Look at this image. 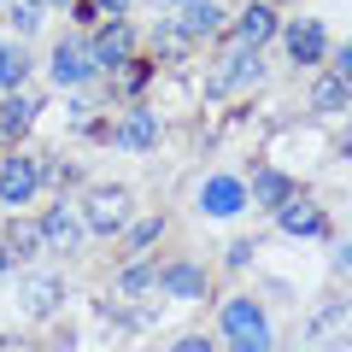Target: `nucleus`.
Returning a JSON list of instances; mask_svg holds the SVG:
<instances>
[{"label": "nucleus", "mask_w": 352, "mask_h": 352, "mask_svg": "<svg viewBox=\"0 0 352 352\" xmlns=\"http://www.w3.org/2000/svg\"><path fill=\"white\" fill-rule=\"evenodd\" d=\"M223 340L229 352H270V323L252 300H229L223 305Z\"/></svg>", "instance_id": "nucleus-1"}, {"label": "nucleus", "mask_w": 352, "mask_h": 352, "mask_svg": "<svg viewBox=\"0 0 352 352\" xmlns=\"http://www.w3.org/2000/svg\"><path fill=\"white\" fill-rule=\"evenodd\" d=\"M129 223V188H94L82 200V229H94V235H118V229Z\"/></svg>", "instance_id": "nucleus-2"}, {"label": "nucleus", "mask_w": 352, "mask_h": 352, "mask_svg": "<svg viewBox=\"0 0 352 352\" xmlns=\"http://www.w3.org/2000/svg\"><path fill=\"white\" fill-rule=\"evenodd\" d=\"M252 76H258V47L229 41V47L217 53V65H212V94H229L235 82H252Z\"/></svg>", "instance_id": "nucleus-3"}, {"label": "nucleus", "mask_w": 352, "mask_h": 352, "mask_svg": "<svg viewBox=\"0 0 352 352\" xmlns=\"http://www.w3.org/2000/svg\"><path fill=\"white\" fill-rule=\"evenodd\" d=\"M88 53H94V71H118V65L135 53V36H129L124 18H106V30L94 36V47H88Z\"/></svg>", "instance_id": "nucleus-4"}, {"label": "nucleus", "mask_w": 352, "mask_h": 352, "mask_svg": "<svg viewBox=\"0 0 352 352\" xmlns=\"http://www.w3.org/2000/svg\"><path fill=\"white\" fill-rule=\"evenodd\" d=\"M36 182H41V164L24 159V153H12V159L0 164V200L6 206H24L30 194H36Z\"/></svg>", "instance_id": "nucleus-5"}, {"label": "nucleus", "mask_w": 352, "mask_h": 352, "mask_svg": "<svg viewBox=\"0 0 352 352\" xmlns=\"http://www.w3.org/2000/svg\"><path fill=\"white\" fill-rule=\"evenodd\" d=\"M288 59H294V65H317V59H329V30L317 24V18L288 24Z\"/></svg>", "instance_id": "nucleus-6"}, {"label": "nucleus", "mask_w": 352, "mask_h": 352, "mask_svg": "<svg viewBox=\"0 0 352 352\" xmlns=\"http://www.w3.org/2000/svg\"><path fill=\"white\" fill-rule=\"evenodd\" d=\"M88 71H94V53L82 41H59V53H53V82L76 88V82H88Z\"/></svg>", "instance_id": "nucleus-7"}, {"label": "nucleus", "mask_w": 352, "mask_h": 352, "mask_svg": "<svg viewBox=\"0 0 352 352\" xmlns=\"http://www.w3.org/2000/svg\"><path fill=\"white\" fill-rule=\"evenodd\" d=\"M200 206H206L212 217H235L241 206H247V188H241L235 176H212V182L200 188Z\"/></svg>", "instance_id": "nucleus-8"}, {"label": "nucleus", "mask_w": 352, "mask_h": 352, "mask_svg": "<svg viewBox=\"0 0 352 352\" xmlns=\"http://www.w3.org/2000/svg\"><path fill=\"white\" fill-rule=\"evenodd\" d=\"M276 223L288 229V235H323V229H329L323 212H317L311 200H300V194H288V200L276 206Z\"/></svg>", "instance_id": "nucleus-9"}, {"label": "nucleus", "mask_w": 352, "mask_h": 352, "mask_svg": "<svg viewBox=\"0 0 352 352\" xmlns=\"http://www.w3.org/2000/svg\"><path fill=\"white\" fill-rule=\"evenodd\" d=\"M176 24H182L188 41L217 36V30H223V6H217V0H182V18H176Z\"/></svg>", "instance_id": "nucleus-10"}, {"label": "nucleus", "mask_w": 352, "mask_h": 352, "mask_svg": "<svg viewBox=\"0 0 352 352\" xmlns=\"http://www.w3.org/2000/svg\"><path fill=\"white\" fill-rule=\"evenodd\" d=\"M159 288L170 300H206V270L200 264H170V270H159Z\"/></svg>", "instance_id": "nucleus-11"}, {"label": "nucleus", "mask_w": 352, "mask_h": 352, "mask_svg": "<svg viewBox=\"0 0 352 352\" xmlns=\"http://www.w3.org/2000/svg\"><path fill=\"white\" fill-rule=\"evenodd\" d=\"M311 340H317V346H346V340H352V300L346 305H329V311L311 323Z\"/></svg>", "instance_id": "nucleus-12"}, {"label": "nucleus", "mask_w": 352, "mask_h": 352, "mask_svg": "<svg viewBox=\"0 0 352 352\" xmlns=\"http://www.w3.org/2000/svg\"><path fill=\"white\" fill-rule=\"evenodd\" d=\"M270 36H276V12H270V6H247V12L235 18V41L241 47H264Z\"/></svg>", "instance_id": "nucleus-13"}, {"label": "nucleus", "mask_w": 352, "mask_h": 352, "mask_svg": "<svg viewBox=\"0 0 352 352\" xmlns=\"http://www.w3.org/2000/svg\"><path fill=\"white\" fill-rule=\"evenodd\" d=\"M118 141H124L129 153H147L153 141H159V118H153L147 106H135V112L124 118V129H118Z\"/></svg>", "instance_id": "nucleus-14"}, {"label": "nucleus", "mask_w": 352, "mask_h": 352, "mask_svg": "<svg viewBox=\"0 0 352 352\" xmlns=\"http://www.w3.org/2000/svg\"><path fill=\"white\" fill-rule=\"evenodd\" d=\"M59 300H65V282H59V276H30V282H24V311H30V317H47Z\"/></svg>", "instance_id": "nucleus-15"}, {"label": "nucleus", "mask_w": 352, "mask_h": 352, "mask_svg": "<svg viewBox=\"0 0 352 352\" xmlns=\"http://www.w3.org/2000/svg\"><path fill=\"white\" fill-rule=\"evenodd\" d=\"M340 106H352V82H346L340 71L317 76V88H311V112H340Z\"/></svg>", "instance_id": "nucleus-16"}, {"label": "nucleus", "mask_w": 352, "mask_h": 352, "mask_svg": "<svg viewBox=\"0 0 352 352\" xmlns=\"http://www.w3.org/2000/svg\"><path fill=\"white\" fill-rule=\"evenodd\" d=\"M41 241H53V247H76V241H82V223H76V212L53 206V212L41 217Z\"/></svg>", "instance_id": "nucleus-17"}, {"label": "nucleus", "mask_w": 352, "mask_h": 352, "mask_svg": "<svg viewBox=\"0 0 352 352\" xmlns=\"http://www.w3.org/2000/svg\"><path fill=\"white\" fill-rule=\"evenodd\" d=\"M30 118H36V100H24V94H12V100H0V135L12 141L30 129Z\"/></svg>", "instance_id": "nucleus-18"}, {"label": "nucleus", "mask_w": 352, "mask_h": 352, "mask_svg": "<svg viewBox=\"0 0 352 352\" xmlns=\"http://www.w3.org/2000/svg\"><path fill=\"white\" fill-rule=\"evenodd\" d=\"M288 194H294V182H288L282 170H258V182H252V200H258V206H270V212H276Z\"/></svg>", "instance_id": "nucleus-19"}, {"label": "nucleus", "mask_w": 352, "mask_h": 352, "mask_svg": "<svg viewBox=\"0 0 352 352\" xmlns=\"http://www.w3.org/2000/svg\"><path fill=\"white\" fill-rule=\"evenodd\" d=\"M6 247V258H30V252H41V223H12V235L0 241Z\"/></svg>", "instance_id": "nucleus-20"}, {"label": "nucleus", "mask_w": 352, "mask_h": 352, "mask_svg": "<svg viewBox=\"0 0 352 352\" xmlns=\"http://www.w3.org/2000/svg\"><path fill=\"white\" fill-rule=\"evenodd\" d=\"M188 47H194V41L182 36V24H159V30H153V53H159V59H182Z\"/></svg>", "instance_id": "nucleus-21"}, {"label": "nucleus", "mask_w": 352, "mask_h": 352, "mask_svg": "<svg viewBox=\"0 0 352 352\" xmlns=\"http://www.w3.org/2000/svg\"><path fill=\"white\" fill-rule=\"evenodd\" d=\"M24 82V53L12 41H0V88H18Z\"/></svg>", "instance_id": "nucleus-22"}, {"label": "nucleus", "mask_w": 352, "mask_h": 352, "mask_svg": "<svg viewBox=\"0 0 352 352\" xmlns=\"http://www.w3.org/2000/svg\"><path fill=\"white\" fill-rule=\"evenodd\" d=\"M118 288H124V294H129V300H141V294H147V288H159V276H153L147 264H129L124 276H118Z\"/></svg>", "instance_id": "nucleus-23"}, {"label": "nucleus", "mask_w": 352, "mask_h": 352, "mask_svg": "<svg viewBox=\"0 0 352 352\" xmlns=\"http://www.w3.org/2000/svg\"><path fill=\"white\" fill-rule=\"evenodd\" d=\"M159 229H164L159 217H147V223H135V229H129V252H147L153 241H159Z\"/></svg>", "instance_id": "nucleus-24"}, {"label": "nucleus", "mask_w": 352, "mask_h": 352, "mask_svg": "<svg viewBox=\"0 0 352 352\" xmlns=\"http://www.w3.org/2000/svg\"><path fill=\"white\" fill-rule=\"evenodd\" d=\"M18 30H41V0H18Z\"/></svg>", "instance_id": "nucleus-25"}, {"label": "nucleus", "mask_w": 352, "mask_h": 352, "mask_svg": "<svg viewBox=\"0 0 352 352\" xmlns=\"http://www.w3.org/2000/svg\"><path fill=\"white\" fill-rule=\"evenodd\" d=\"M170 352H217V346H212V340H206V335H182V340H176Z\"/></svg>", "instance_id": "nucleus-26"}, {"label": "nucleus", "mask_w": 352, "mask_h": 352, "mask_svg": "<svg viewBox=\"0 0 352 352\" xmlns=\"http://www.w3.org/2000/svg\"><path fill=\"white\" fill-rule=\"evenodd\" d=\"M94 12H100V18H124L129 0H94Z\"/></svg>", "instance_id": "nucleus-27"}, {"label": "nucleus", "mask_w": 352, "mask_h": 352, "mask_svg": "<svg viewBox=\"0 0 352 352\" xmlns=\"http://www.w3.org/2000/svg\"><path fill=\"white\" fill-rule=\"evenodd\" d=\"M340 159H352V118L340 124Z\"/></svg>", "instance_id": "nucleus-28"}, {"label": "nucleus", "mask_w": 352, "mask_h": 352, "mask_svg": "<svg viewBox=\"0 0 352 352\" xmlns=\"http://www.w3.org/2000/svg\"><path fill=\"white\" fill-rule=\"evenodd\" d=\"M335 71H340V76H346V82H352V41H346V47H340V65H335Z\"/></svg>", "instance_id": "nucleus-29"}, {"label": "nucleus", "mask_w": 352, "mask_h": 352, "mask_svg": "<svg viewBox=\"0 0 352 352\" xmlns=\"http://www.w3.org/2000/svg\"><path fill=\"white\" fill-rule=\"evenodd\" d=\"M6 264H12V258H6V247H0V270H6Z\"/></svg>", "instance_id": "nucleus-30"}, {"label": "nucleus", "mask_w": 352, "mask_h": 352, "mask_svg": "<svg viewBox=\"0 0 352 352\" xmlns=\"http://www.w3.org/2000/svg\"><path fill=\"white\" fill-rule=\"evenodd\" d=\"M170 6H182V0H170Z\"/></svg>", "instance_id": "nucleus-31"}]
</instances>
